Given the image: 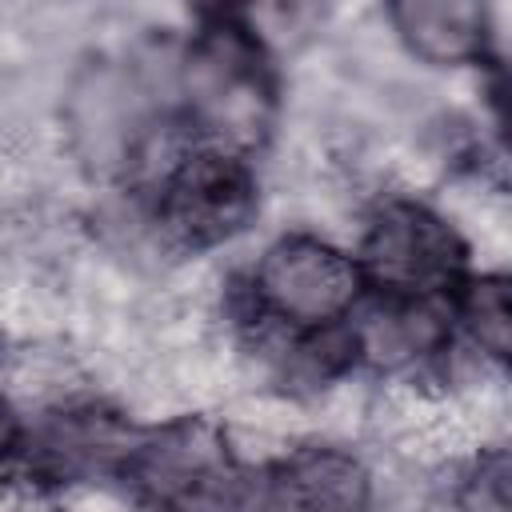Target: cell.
Listing matches in <instances>:
<instances>
[{
    "label": "cell",
    "mask_w": 512,
    "mask_h": 512,
    "mask_svg": "<svg viewBox=\"0 0 512 512\" xmlns=\"http://www.w3.org/2000/svg\"><path fill=\"white\" fill-rule=\"evenodd\" d=\"M184 96L192 120L228 148H252L272 120V76L248 28L212 24L184 60Z\"/></svg>",
    "instance_id": "6da1fadb"
},
{
    "label": "cell",
    "mask_w": 512,
    "mask_h": 512,
    "mask_svg": "<svg viewBox=\"0 0 512 512\" xmlns=\"http://www.w3.org/2000/svg\"><path fill=\"white\" fill-rule=\"evenodd\" d=\"M392 20L408 48L432 64H464L484 56L488 12L464 0H404L392 8Z\"/></svg>",
    "instance_id": "52a82bcc"
},
{
    "label": "cell",
    "mask_w": 512,
    "mask_h": 512,
    "mask_svg": "<svg viewBox=\"0 0 512 512\" xmlns=\"http://www.w3.org/2000/svg\"><path fill=\"white\" fill-rule=\"evenodd\" d=\"M480 508H484V512H512V468H500L496 476L484 480V488H480Z\"/></svg>",
    "instance_id": "30bf717a"
},
{
    "label": "cell",
    "mask_w": 512,
    "mask_h": 512,
    "mask_svg": "<svg viewBox=\"0 0 512 512\" xmlns=\"http://www.w3.org/2000/svg\"><path fill=\"white\" fill-rule=\"evenodd\" d=\"M460 320L472 340L500 360H512V276H484L460 288Z\"/></svg>",
    "instance_id": "9c48e42d"
},
{
    "label": "cell",
    "mask_w": 512,
    "mask_h": 512,
    "mask_svg": "<svg viewBox=\"0 0 512 512\" xmlns=\"http://www.w3.org/2000/svg\"><path fill=\"white\" fill-rule=\"evenodd\" d=\"M256 212V184L240 156H184L160 188V224L188 248H208L236 236Z\"/></svg>",
    "instance_id": "277c9868"
},
{
    "label": "cell",
    "mask_w": 512,
    "mask_h": 512,
    "mask_svg": "<svg viewBox=\"0 0 512 512\" xmlns=\"http://www.w3.org/2000/svg\"><path fill=\"white\" fill-rule=\"evenodd\" d=\"M368 504V472L348 452H300L284 460L272 480V512H368Z\"/></svg>",
    "instance_id": "8992f818"
},
{
    "label": "cell",
    "mask_w": 512,
    "mask_h": 512,
    "mask_svg": "<svg viewBox=\"0 0 512 512\" xmlns=\"http://www.w3.org/2000/svg\"><path fill=\"white\" fill-rule=\"evenodd\" d=\"M360 272H368L392 296H428L460 280L464 244L424 204L396 200L372 220L360 248Z\"/></svg>",
    "instance_id": "3957f363"
},
{
    "label": "cell",
    "mask_w": 512,
    "mask_h": 512,
    "mask_svg": "<svg viewBox=\"0 0 512 512\" xmlns=\"http://www.w3.org/2000/svg\"><path fill=\"white\" fill-rule=\"evenodd\" d=\"M360 284V264L312 236L276 240L252 276L256 304L296 328H332L356 304Z\"/></svg>",
    "instance_id": "7a4b0ae2"
},
{
    "label": "cell",
    "mask_w": 512,
    "mask_h": 512,
    "mask_svg": "<svg viewBox=\"0 0 512 512\" xmlns=\"http://www.w3.org/2000/svg\"><path fill=\"white\" fill-rule=\"evenodd\" d=\"M120 468L148 500L180 512L204 508L228 488V452L220 436L200 420L152 432L128 448Z\"/></svg>",
    "instance_id": "5b68a950"
},
{
    "label": "cell",
    "mask_w": 512,
    "mask_h": 512,
    "mask_svg": "<svg viewBox=\"0 0 512 512\" xmlns=\"http://www.w3.org/2000/svg\"><path fill=\"white\" fill-rule=\"evenodd\" d=\"M500 108H504V128H508V140H512V76H508V84H504Z\"/></svg>",
    "instance_id": "8fae6325"
},
{
    "label": "cell",
    "mask_w": 512,
    "mask_h": 512,
    "mask_svg": "<svg viewBox=\"0 0 512 512\" xmlns=\"http://www.w3.org/2000/svg\"><path fill=\"white\" fill-rule=\"evenodd\" d=\"M352 336L360 356H368L380 368H400L408 360L436 352L448 328H444V316L424 296H392L372 312H364Z\"/></svg>",
    "instance_id": "ba28073f"
}]
</instances>
